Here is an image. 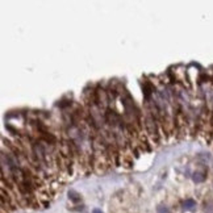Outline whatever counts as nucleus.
Segmentation results:
<instances>
[{"label": "nucleus", "mask_w": 213, "mask_h": 213, "mask_svg": "<svg viewBox=\"0 0 213 213\" xmlns=\"http://www.w3.org/2000/svg\"><path fill=\"white\" fill-rule=\"evenodd\" d=\"M92 213H103V212H101L100 209H93V210H92Z\"/></svg>", "instance_id": "7"}, {"label": "nucleus", "mask_w": 213, "mask_h": 213, "mask_svg": "<svg viewBox=\"0 0 213 213\" xmlns=\"http://www.w3.org/2000/svg\"><path fill=\"white\" fill-rule=\"evenodd\" d=\"M196 207V203H195V200H192V199H187V200L184 201V208H187V209H193V208Z\"/></svg>", "instance_id": "4"}, {"label": "nucleus", "mask_w": 213, "mask_h": 213, "mask_svg": "<svg viewBox=\"0 0 213 213\" xmlns=\"http://www.w3.org/2000/svg\"><path fill=\"white\" fill-rule=\"evenodd\" d=\"M158 213H168V209L164 205H159L158 207Z\"/></svg>", "instance_id": "5"}, {"label": "nucleus", "mask_w": 213, "mask_h": 213, "mask_svg": "<svg viewBox=\"0 0 213 213\" xmlns=\"http://www.w3.org/2000/svg\"><path fill=\"white\" fill-rule=\"evenodd\" d=\"M68 199H70L71 201H74V203H78V201H80V195L76 191H74V189H70L68 191Z\"/></svg>", "instance_id": "3"}, {"label": "nucleus", "mask_w": 213, "mask_h": 213, "mask_svg": "<svg viewBox=\"0 0 213 213\" xmlns=\"http://www.w3.org/2000/svg\"><path fill=\"white\" fill-rule=\"evenodd\" d=\"M121 120L122 118L120 117L117 114V112L116 111H112L111 108L107 109V112H105V121L109 124V125H112V126H116V125H120Z\"/></svg>", "instance_id": "1"}, {"label": "nucleus", "mask_w": 213, "mask_h": 213, "mask_svg": "<svg viewBox=\"0 0 213 213\" xmlns=\"http://www.w3.org/2000/svg\"><path fill=\"white\" fill-rule=\"evenodd\" d=\"M7 129L9 130V132H12V134H17V133H19L13 126H11V125H7Z\"/></svg>", "instance_id": "6"}, {"label": "nucleus", "mask_w": 213, "mask_h": 213, "mask_svg": "<svg viewBox=\"0 0 213 213\" xmlns=\"http://www.w3.org/2000/svg\"><path fill=\"white\" fill-rule=\"evenodd\" d=\"M205 178H207V175H205V172H200V171H196V172L193 174V176H192V179H193L195 183H201L205 180Z\"/></svg>", "instance_id": "2"}]
</instances>
